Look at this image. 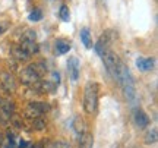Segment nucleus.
<instances>
[{"label": "nucleus", "instance_id": "f257e3e1", "mask_svg": "<svg viewBox=\"0 0 158 148\" xmlns=\"http://www.w3.org/2000/svg\"><path fill=\"white\" fill-rule=\"evenodd\" d=\"M116 79H117V82L120 84V87H122L124 95L129 98V100H135V98H136L135 81H133V76H132V74H130L129 68H127V66H126L122 60L118 62Z\"/></svg>", "mask_w": 158, "mask_h": 148}, {"label": "nucleus", "instance_id": "f03ea898", "mask_svg": "<svg viewBox=\"0 0 158 148\" xmlns=\"http://www.w3.org/2000/svg\"><path fill=\"white\" fill-rule=\"evenodd\" d=\"M98 106V84L88 82L84 90V110L86 114L95 113Z\"/></svg>", "mask_w": 158, "mask_h": 148}, {"label": "nucleus", "instance_id": "7ed1b4c3", "mask_svg": "<svg viewBox=\"0 0 158 148\" xmlns=\"http://www.w3.org/2000/svg\"><path fill=\"white\" fill-rule=\"evenodd\" d=\"M102 62L106 65V68H107L108 74L113 76L114 79H116V75H117V66H118V62H120V59L118 56L111 50H107L104 51V54L101 56Z\"/></svg>", "mask_w": 158, "mask_h": 148}, {"label": "nucleus", "instance_id": "20e7f679", "mask_svg": "<svg viewBox=\"0 0 158 148\" xmlns=\"http://www.w3.org/2000/svg\"><path fill=\"white\" fill-rule=\"evenodd\" d=\"M114 31H111V29H107L106 32H102V35L98 38V41H97V44L94 46V49H95L97 54L98 56H102L104 54V51L110 50V44H111V41H113V37H114Z\"/></svg>", "mask_w": 158, "mask_h": 148}, {"label": "nucleus", "instance_id": "39448f33", "mask_svg": "<svg viewBox=\"0 0 158 148\" xmlns=\"http://www.w3.org/2000/svg\"><path fill=\"white\" fill-rule=\"evenodd\" d=\"M81 66H79V60L78 57H69L68 60V72L69 76L72 81H78L79 78V72H81Z\"/></svg>", "mask_w": 158, "mask_h": 148}, {"label": "nucleus", "instance_id": "423d86ee", "mask_svg": "<svg viewBox=\"0 0 158 148\" xmlns=\"http://www.w3.org/2000/svg\"><path fill=\"white\" fill-rule=\"evenodd\" d=\"M133 119H135V123L139 128H147L149 125V117L142 108H135L133 110Z\"/></svg>", "mask_w": 158, "mask_h": 148}, {"label": "nucleus", "instance_id": "0eeeda50", "mask_svg": "<svg viewBox=\"0 0 158 148\" xmlns=\"http://www.w3.org/2000/svg\"><path fill=\"white\" fill-rule=\"evenodd\" d=\"M136 66H138V69H141L143 72L151 70L154 68V59L152 57H139L136 60Z\"/></svg>", "mask_w": 158, "mask_h": 148}, {"label": "nucleus", "instance_id": "6e6552de", "mask_svg": "<svg viewBox=\"0 0 158 148\" xmlns=\"http://www.w3.org/2000/svg\"><path fill=\"white\" fill-rule=\"evenodd\" d=\"M54 46H56V51L59 53V54H66L69 50H70V43H69L68 40H64V38H59V40H56V43H54Z\"/></svg>", "mask_w": 158, "mask_h": 148}, {"label": "nucleus", "instance_id": "1a4fd4ad", "mask_svg": "<svg viewBox=\"0 0 158 148\" xmlns=\"http://www.w3.org/2000/svg\"><path fill=\"white\" fill-rule=\"evenodd\" d=\"M81 41L84 43V46L86 49L92 47V40H91V32L88 28H82L81 29Z\"/></svg>", "mask_w": 158, "mask_h": 148}, {"label": "nucleus", "instance_id": "9d476101", "mask_svg": "<svg viewBox=\"0 0 158 148\" xmlns=\"http://www.w3.org/2000/svg\"><path fill=\"white\" fill-rule=\"evenodd\" d=\"M94 138L91 133H82L81 135V142H79V148H92V141Z\"/></svg>", "mask_w": 158, "mask_h": 148}, {"label": "nucleus", "instance_id": "9b49d317", "mask_svg": "<svg viewBox=\"0 0 158 148\" xmlns=\"http://www.w3.org/2000/svg\"><path fill=\"white\" fill-rule=\"evenodd\" d=\"M12 56L15 57L16 60H21V62H25V60H28V59H29V56L19 46L15 47V49L12 50Z\"/></svg>", "mask_w": 158, "mask_h": 148}, {"label": "nucleus", "instance_id": "f8f14e48", "mask_svg": "<svg viewBox=\"0 0 158 148\" xmlns=\"http://www.w3.org/2000/svg\"><path fill=\"white\" fill-rule=\"evenodd\" d=\"M73 131L78 133L79 137H81L82 133H85L84 132L85 131V123H84V120L81 119L79 116H76V117L73 119Z\"/></svg>", "mask_w": 158, "mask_h": 148}, {"label": "nucleus", "instance_id": "ddd939ff", "mask_svg": "<svg viewBox=\"0 0 158 148\" xmlns=\"http://www.w3.org/2000/svg\"><path fill=\"white\" fill-rule=\"evenodd\" d=\"M2 84L6 87V90H15V81L9 74L2 75Z\"/></svg>", "mask_w": 158, "mask_h": 148}, {"label": "nucleus", "instance_id": "4468645a", "mask_svg": "<svg viewBox=\"0 0 158 148\" xmlns=\"http://www.w3.org/2000/svg\"><path fill=\"white\" fill-rule=\"evenodd\" d=\"M29 104H31V106H32L34 108H37V110H38L41 114L50 110V106H48L47 103H43V101H32V103H29Z\"/></svg>", "mask_w": 158, "mask_h": 148}, {"label": "nucleus", "instance_id": "2eb2a0df", "mask_svg": "<svg viewBox=\"0 0 158 148\" xmlns=\"http://www.w3.org/2000/svg\"><path fill=\"white\" fill-rule=\"evenodd\" d=\"M59 16H60V19H62V21H64V22H69V19H70V12H69V7L66 5H62V6H60Z\"/></svg>", "mask_w": 158, "mask_h": 148}, {"label": "nucleus", "instance_id": "dca6fc26", "mask_svg": "<svg viewBox=\"0 0 158 148\" xmlns=\"http://www.w3.org/2000/svg\"><path fill=\"white\" fill-rule=\"evenodd\" d=\"M28 19L29 21H32V22H38V21L43 19V12L40 11V9H34V11L28 15Z\"/></svg>", "mask_w": 158, "mask_h": 148}, {"label": "nucleus", "instance_id": "f3484780", "mask_svg": "<svg viewBox=\"0 0 158 148\" xmlns=\"http://www.w3.org/2000/svg\"><path fill=\"white\" fill-rule=\"evenodd\" d=\"M35 40H37V34H35V31H32V29L25 31V34L22 35V41H35Z\"/></svg>", "mask_w": 158, "mask_h": 148}, {"label": "nucleus", "instance_id": "a211bd4d", "mask_svg": "<svg viewBox=\"0 0 158 148\" xmlns=\"http://www.w3.org/2000/svg\"><path fill=\"white\" fill-rule=\"evenodd\" d=\"M157 141V129H152V131H149L147 133V137H145V142L147 144H154Z\"/></svg>", "mask_w": 158, "mask_h": 148}, {"label": "nucleus", "instance_id": "6ab92c4d", "mask_svg": "<svg viewBox=\"0 0 158 148\" xmlns=\"http://www.w3.org/2000/svg\"><path fill=\"white\" fill-rule=\"evenodd\" d=\"M32 126H34L37 131H41V129H44L45 128V122L43 119H34V122H32Z\"/></svg>", "mask_w": 158, "mask_h": 148}, {"label": "nucleus", "instance_id": "aec40b11", "mask_svg": "<svg viewBox=\"0 0 158 148\" xmlns=\"http://www.w3.org/2000/svg\"><path fill=\"white\" fill-rule=\"evenodd\" d=\"M51 78H53V79L50 81L51 84H54L56 87H59V84H60V75L57 74V72H51Z\"/></svg>", "mask_w": 158, "mask_h": 148}, {"label": "nucleus", "instance_id": "412c9836", "mask_svg": "<svg viewBox=\"0 0 158 148\" xmlns=\"http://www.w3.org/2000/svg\"><path fill=\"white\" fill-rule=\"evenodd\" d=\"M2 148H15V139H6Z\"/></svg>", "mask_w": 158, "mask_h": 148}, {"label": "nucleus", "instance_id": "4be33fe9", "mask_svg": "<svg viewBox=\"0 0 158 148\" xmlns=\"http://www.w3.org/2000/svg\"><path fill=\"white\" fill-rule=\"evenodd\" d=\"M54 148H70L64 141H54Z\"/></svg>", "mask_w": 158, "mask_h": 148}, {"label": "nucleus", "instance_id": "5701e85b", "mask_svg": "<svg viewBox=\"0 0 158 148\" xmlns=\"http://www.w3.org/2000/svg\"><path fill=\"white\" fill-rule=\"evenodd\" d=\"M27 147H28V142L21 139V141H19V145H18V148H27Z\"/></svg>", "mask_w": 158, "mask_h": 148}, {"label": "nucleus", "instance_id": "b1692460", "mask_svg": "<svg viewBox=\"0 0 158 148\" xmlns=\"http://www.w3.org/2000/svg\"><path fill=\"white\" fill-rule=\"evenodd\" d=\"M6 29H7V25H0V34H3Z\"/></svg>", "mask_w": 158, "mask_h": 148}, {"label": "nucleus", "instance_id": "393cba45", "mask_svg": "<svg viewBox=\"0 0 158 148\" xmlns=\"http://www.w3.org/2000/svg\"><path fill=\"white\" fill-rule=\"evenodd\" d=\"M29 148H43V145L41 144H34V145H31Z\"/></svg>", "mask_w": 158, "mask_h": 148}, {"label": "nucleus", "instance_id": "a878e982", "mask_svg": "<svg viewBox=\"0 0 158 148\" xmlns=\"http://www.w3.org/2000/svg\"><path fill=\"white\" fill-rule=\"evenodd\" d=\"M0 144H2V137H0Z\"/></svg>", "mask_w": 158, "mask_h": 148}, {"label": "nucleus", "instance_id": "bb28decb", "mask_svg": "<svg viewBox=\"0 0 158 148\" xmlns=\"http://www.w3.org/2000/svg\"><path fill=\"white\" fill-rule=\"evenodd\" d=\"M0 103H2V100H0Z\"/></svg>", "mask_w": 158, "mask_h": 148}]
</instances>
